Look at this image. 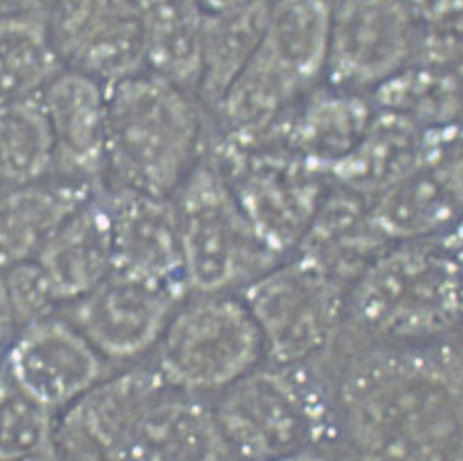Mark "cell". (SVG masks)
<instances>
[{
    "instance_id": "23",
    "label": "cell",
    "mask_w": 463,
    "mask_h": 461,
    "mask_svg": "<svg viewBox=\"0 0 463 461\" xmlns=\"http://www.w3.org/2000/svg\"><path fill=\"white\" fill-rule=\"evenodd\" d=\"M54 411L26 393L0 367V461H25L56 436Z\"/></svg>"
},
{
    "instance_id": "24",
    "label": "cell",
    "mask_w": 463,
    "mask_h": 461,
    "mask_svg": "<svg viewBox=\"0 0 463 461\" xmlns=\"http://www.w3.org/2000/svg\"><path fill=\"white\" fill-rule=\"evenodd\" d=\"M4 274L18 320L24 328L32 323L54 316L56 308L61 305L36 261L18 264L4 271Z\"/></svg>"
},
{
    "instance_id": "3",
    "label": "cell",
    "mask_w": 463,
    "mask_h": 461,
    "mask_svg": "<svg viewBox=\"0 0 463 461\" xmlns=\"http://www.w3.org/2000/svg\"><path fill=\"white\" fill-rule=\"evenodd\" d=\"M347 318L390 344L463 338V263L442 237L393 241L351 284Z\"/></svg>"
},
{
    "instance_id": "30",
    "label": "cell",
    "mask_w": 463,
    "mask_h": 461,
    "mask_svg": "<svg viewBox=\"0 0 463 461\" xmlns=\"http://www.w3.org/2000/svg\"><path fill=\"white\" fill-rule=\"evenodd\" d=\"M273 461H326L320 455H317L314 452H307V450H302V452L292 453L289 456H284V458H278V460Z\"/></svg>"
},
{
    "instance_id": "26",
    "label": "cell",
    "mask_w": 463,
    "mask_h": 461,
    "mask_svg": "<svg viewBox=\"0 0 463 461\" xmlns=\"http://www.w3.org/2000/svg\"><path fill=\"white\" fill-rule=\"evenodd\" d=\"M25 461H103L97 453L74 437L56 428V436L44 450Z\"/></svg>"
},
{
    "instance_id": "5",
    "label": "cell",
    "mask_w": 463,
    "mask_h": 461,
    "mask_svg": "<svg viewBox=\"0 0 463 461\" xmlns=\"http://www.w3.org/2000/svg\"><path fill=\"white\" fill-rule=\"evenodd\" d=\"M174 202L188 290L215 296L243 288L281 261L258 237L219 166H194Z\"/></svg>"
},
{
    "instance_id": "17",
    "label": "cell",
    "mask_w": 463,
    "mask_h": 461,
    "mask_svg": "<svg viewBox=\"0 0 463 461\" xmlns=\"http://www.w3.org/2000/svg\"><path fill=\"white\" fill-rule=\"evenodd\" d=\"M59 305L87 296L113 272V241L105 184L67 219L34 259Z\"/></svg>"
},
{
    "instance_id": "29",
    "label": "cell",
    "mask_w": 463,
    "mask_h": 461,
    "mask_svg": "<svg viewBox=\"0 0 463 461\" xmlns=\"http://www.w3.org/2000/svg\"><path fill=\"white\" fill-rule=\"evenodd\" d=\"M442 240L446 241L447 247L452 249V253L463 263V217L458 222L455 223L450 230L442 235Z\"/></svg>"
},
{
    "instance_id": "14",
    "label": "cell",
    "mask_w": 463,
    "mask_h": 461,
    "mask_svg": "<svg viewBox=\"0 0 463 461\" xmlns=\"http://www.w3.org/2000/svg\"><path fill=\"white\" fill-rule=\"evenodd\" d=\"M54 146V174L103 183L107 93L91 77L58 74L40 93Z\"/></svg>"
},
{
    "instance_id": "28",
    "label": "cell",
    "mask_w": 463,
    "mask_h": 461,
    "mask_svg": "<svg viewBox=\"0 0 463 461\" xmlns=\"http://www.w3.org/2000/svg\"><path fill=\"white\" fill-rule=\"evenodd\" d=\"M56 0H0V18L42 20L44 10Z\"/></svg>"
},
{
    "instance_id": "8",
    "label": "cell",
    "mask_w": 463,
    "mask_h": 461,
    "mask_svg": "<svg viewBox=\"0 0 463 461\" xmlns=\"http://www.w3.org/2000/svg\"><path fill=\"white\" fill-rule=\"evenodd\" d=\"M304 367L251 371L225 388L214 412L229 450L253 461L302 452L326 414L322 393Z\"/></svg>"
},
{
    "instance_id": "2",
    "label": "cell",
    "mask_w": 463,
    "mask_h": 461,
    "mask_svg": "<svg viewBox=\"0 0 463 461\" xmlns=\"http://www.w3.org/2000/svg\"><path fill=\"white\" fill-rule=\"evenodd\" d=\"M58 426L103 461H227L231 452L215 412L157 369L99 380Z\"/></svg>"
},
{
    "instance_id": "7",
    "label": "cell",
    "mask_w": 463,
    "mask_h": 461,
    "mask_svg": "<svg viewBox=\"0 0 463 461\" xmlns=\"http://www.w3.org/2000/svg\"><path fill=\"white\" fill-rule=\"evenodd\" d=\"M263 339L241 298L223 294L176 308L157 343V369L182 391L231 387L257 365Z\"/></svg>"
},
{
    "instance_id": "15",
    "label": "cell",
    "mask_w": 463,
    "mask_h": 461,
    "mask_svg": "<svg viewBox=\"0 0 463 461\" xmlns=\"http://www.w3.org/2000/svg\"><path fill=\"white\" fill-rule=\"evenodd\" d=\"M392 243L371 201L331 183L294 255L351 287Z\"/></svg>"
},
{
    "instance_id": "16",
    "label": "cell",
    "mask_w": 463,
    "mask_h": 461,
    "mask_svg": "<svg viewBox=\"0 0 463 461\" xmlns=\"http://www.w3.org/2000/svg\"><path fill=\"white\" fill-rule=\"evenodd\" d=\"M101 186V182L52 174L0 194V271L34 261L67 219Z\"/></svg>"
},
{
    "instance_id": "13",
    "label": "cell",
    "mask_w": 463,
    "mask_h": 461,
    "mask_svg": "<svg viewBox=\"0 0 463 461\" xmlns=\"http://www.w3.org/2000/svg\"><path fill=\"white\" fill-rule=\"evenodd\" d=\"M411 25L400 5L385 0L353 2L328 50L333 82L361 89L383 85L413 56Z\"/></svg>"
},
{
    "instance_id": "27",
    "label": "cell",
    "mask_w": 463,
    "mask_h": 461,
    "mask_svg": "<svg viewBox=\"0 0 463 461\" xmlns=\"http://www.w3.org/2000/svg\"><path fill=\"white\" fill-rule=\"evenodd\" d=\"M22 330L24 326L12 302L5 274L0 271V357H4Z\"/></svg>"
},
{
    "instance_id": "18",
    "label": "cell",
    "mask_w": 463,
    "mask_h": 461,
    "mask_svg": "<svg viewBox=\"0 0 463 461\" xmlns=\"http://www.w3.org/2000/svg\"><path fill=\"white\" fill-rule=\"evenodd\" d=\"M430 132L387 111L371 121L364 137L331 168L328 178L373 202L421 162L430 146Z\"/></svg>"
},
{
    "instance_id": "10",
    "label": "cell",
    "mask_w": 463,
    "mask_h": 461,
    "mask_svg": "<svg viewBox=\"0 0 463 461\" xmlns=\"http://www.w3.org/2000/svg\"><path fill=\"white\" fill-rule=\"evenodd\" d=\"M221 172L258 237L281 259L294 255L331 186L328 174L298 157L255 160Z\"/></svg>"
},
{
    "instance_id": "19",
    "label": "cell",
    "mask_w": 463,
    "mask_h": 461,
    "mask_svg": "<svg viewBox=\"0 0 463 461\" xmlns=\"http://www.w3.org/2000/svg\"><path fill=\"white\" fill-rule=\"evenodd\" d=\"M385 111L408 118L426 131L463 124V79L446 67L420 61L381 85Z\"/></svg>"
},
{
    "instance_id": "4",
    "label": "cell",
    "mask_w": 463,
    "mask_h": 461,
    "mask_svg": "<svg viewBox=\"0 0 463 461\" xmlns=\"http://www.w3.org/2000/svg\"><path fill=\"white\" fill-rule=\"evenodd\" d=\"M194 116L168 80L129 75L107 93L103 184L174 198L191 166Z\"/></svg>"
},
{
    "instance_id": "20",
    "label": "cell",
    "mask_w": 463,
    "mask_h": 461,
    "mask_svg": "<svg viewBox=\"0 0 463 461\" xmlns=\"http://www.w3.org/2000/svg\"><path fill=\"white\" fill-rule=\"evenodd\" d=\"M52 174L54 146L40 95L0 105V186H26Z\"/></svg>"
},
{
    "instance_id": "21",
    "label": "cell",
    "mask_w": 463,
    "mask_h": 461,
    "mask_svg": "<svg viewBox=\"0 0 463 461\" xmlns=\"http://www.w3.org/2000/svg\"><path fill=\"white\" fill-rule=\"evenodd\" d=\"M59 62L42 20L0 18V105L38 97L59 74Z\"/></svg>"
},
{
    "instance_id": "1",
    "label": "cell",
    "mask_w": 463,
    "mask_h": 461,
    "mask_svg": "<svg viewBox=\"0 0 463 461\" xmlns=\"http://www.w3.org/2000/svg\"><path fill=\"white\" fill-rule=\"evenodd\" d=\"M336 404L357 461H463L462 336L357 353Z\"/></svg>"
},
{
    "instance_id": "12",
    "label": "cell",
    "mask_w": 463,
    "mask_h": 461,
    "mask_svg": "<svg viewBox=\"0 0 463 461\" xmlns=\"http://www.w3.org/2000/svg\"><path fill=\"white\" fill-rule=\"evenodd\" d=\"M113 271L188 292L174 198L107 188Z\"/></svg>"
},
{
    "instance_id": "6",
    "label": "cell",
    "mask_w": 463,
    "mask_h": 461,
    "mask_svg": "<svg viewBox=\"0 0 463 461\" xmlns=\"http://www.w3.org/2000/svg\"><path fill=\"white\" fill-rule=\"evenodd\" d=\"M349 286L298 255L274 264L241 288L276 367L307 365L338 338Z\"/></svg>"
},
{
    "instance_id": "9",
    "label": "cell",
    "mask_w": 463,
    "mask_h": 461,
    "mask_svg": "<svg viewBox=\"0 0 463 461\" xmlns=\"http://www.w3.org/2000/svg\"><path fill=\"white\" fill-rule=\"evenodd\" d=\"M186 290L113 271L69 305V322L101 357L126 361L157 346Z\"/></svg>"
},
{
    "instance_id": "11",
    "label": "cell",
    "mask_w": 463,
    "mask_h": 461,
    "mask_svg": "<svg viewBox=\"0 0 463 461\" xmlns=\"http://www.w3.org/2000/svg\"><path fill=\"white\" fill-rule=\"evenodd\" d=\"M2 369L26 393L56 412L67 409L101 380L97 349L69 320L32 323L2 357Z\"/></svg>"
},
{
    "instance_id": "22",
    "label": "cell",
    "mask_w": 463,
    "mask_h": 461,
    "mask_svg": "<svg viewBox=\"0 0 463 461\" xmlns=\"http://www.w3.org/2000/svg\"><path fill=\"white\" fill-rule=\"evenodd\" d=\"M371 121L369 109L359 99H323L302 123L296 157L328 174L364 137Z\"/></svg>"
},
{
    "instance_id": "25",
    "label": "cell",
    "mask_w": 463,
    "mask_h": 461,
    "mask_svg": "<svg viewBox=\"0 0 463 461\" xmlns=\"http://www.w3.org/2000/svg\"><path fill=\"white\" fill-rule=\"evenodd\" d=\"M414 7L436 33L463 34V0H414Z\"/></svg>"
}]
</instances>
